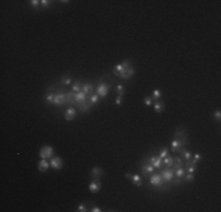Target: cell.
<instances>
[{"mask_svg": "<svg viewBox=\"0 0 221 212\" xmlns=\"http://www.w3.org/2000/svg\"><path fill=\"white\" fill-rule=\"evenodd\" d=\"M53 153H54V149L49 145H45L40 149V152H39V156L41 157V159H51L53 157Z\"/></svg>", "mask_w": 221, "mask_h": 212, "instance_id": "6da1fadb", "label": "cell"}, {"mask_svg": "<svg viewBox=\"0 0 221 212\" xmlns=\"http://www.w3.org/2000/svg\"><path fill=\"white\" fill-rule=\"evenodd\" d=\"M108 90H109V87H108L107 84H105L104 81H99L95 91H97V94H98L99 97L105 98V97L107 96V93H108Z\"/></svg>", "mask_w": 221, "mask_h": 212, "instance_id": "7a4b0ae2", "label": "cell"}, {"mask_svg": "<svg viewBox=\"0 0 221 212\" xmlns=\"http://www.w3.org/2000/svg\"><path fill=\"white\" fill-rule=\"evenodd\" d=\"M160 174H161V178H162L163 182L171 183L172 179H173V177H174V170H173L172 167H167L166 170H163Z\"/></svg>", "mask_w": 221, "mask_h": 212, "instance_id": "3957f363", "label": "cell"}, {"mask_svg": "<svg viewBox=\"0 0 221 212\" xmlns=\"http://www.w3.org/2000/svg\"><path fill=\"white\" fill-rule=\"evenodd\" d=\"M130 66H132V63H131L130 60H124L121 64H118V65L114 66V68H113V73H114L115 76L119 77V74L122 72V71H124L125 68H127V67H130Z\"/></svg>", "mask_w": 221, "mask_h": 212, "instance_id": "277c9868", "label": "cell"}, {"mask_svg": "<svg viewBox=\"0 0 221 212\" xmlns=\"http://www.w3.org/2000/svg\"><path fill=\"white\" fill-rule=\"evenodd\" d=\"M49 165L54 169V170H60L62 169L64 166V162L60 157H52L51 158V162H49Z\"/></svg>", "mask_w": 221, "mask_h": 212, "instance_id": "5b68a950", "label": "cell"}, {"mask_svg": "<svg viewBox=\"0 0 221 212\" xmlns=\"http://www.w3.org/2000/svg\"><path fill=\"white\" fill-rule=\"evenodd\" d=\"M67 103V93L64 92H59V93H55L54 97V105H62Z\"/></svg>", "mask_w": 221, "mask_h": 212, "instance_id": "8992f818", "label": "cell"}, {"mask_svg": "<svg viewBox=\"0 0 221 212\" xmlns=\"http://www.w3.org/2000/svg\"><path fill=\"white\" fill-rule=\"evenodd\" d=\"M134 67L133 66H130V67H127V68H125L122 72L119 74V77L120 78H122V79H131L132 77H133V74H134Z\"/></svg>", "mask_w": 221, "mask_h": 212, "instance_id": "52a82bcc", "label": "cell"}, {"mask_svg": "<svg viewBox=\"0 0 221 212\" xmlns=\"http://www.w3.org/2000/svg\"><path fill=\"white\" fill-rule=\"evenodd\" d=\"M185 145L183 143H181V141L179 140V139H176V138H174L173 140H172V144H171V150H172V152H180L181 150H182V146Z\"/></svg>", "mask_w": 221, "mask_h": 212, "instance_id": "ba28073f", "label": "cell"}, {"mask_svg": "<svg viewBox=\"0 0 221 212\" xmlns=\"http://www.w3.org/2000/svg\"><path fill=\"white\" fill-rule=\"evenodd\" d=\"M100 189H101V183H100L99 179H93V180L91 182V184L88 185V190L92 193H97Z\"/></svg>", "mask_w": 221, "mask_h": 212, "instance_id": "9c48e42d", "label": "cell"}, {"mask_svg": "<svg viewBox=\"0 0 221 212\" xmlns=\"http://www.w3.org/2000/svg\"><path fill=\"white\" fill-rule=\"evenodd\" d=\"M148 163L154 169H161V166H162V159L160 157H151L148 159Z\"/></svg>", "mask_w": 221, "mask_h": 212, "instance_id": "30bf717a", "label": "cell"}, {"mask_svg": "<svg viewBox=\"0 0 221 212\" xmlns=\"http://www.w3.org/2000/svg\"><path fill=\"white\" fill-rule=\"evenodd\" d=\"M87 100H88V98H87V96L82 92V90H81L80 92H77V93L74 94V101H75L77 104H79V105L84 104V103L87 101Z\"/></svg>", "mask_w": 221, "mask_h": 212, "instance_id": "8fae6325", "label": "cell"}, {"mask_svg": "<svg viewBox=\"0 0 221 212\" xmlns=\"http://www.w3.org/2000/svg\"><path fill=\"white\" fill-rule=\"evenodd\" d=\"M91 177L93 179H99L100 177H102L104 176V170L101 169V167H98V166H95V167H93L91 170Z\"/></svg>", "mask_w": 221, "mask_h": 212, "instance_id": "7c38bea8", "label": "cell"}, {"mask_svg": "<svg viewBox=\"0 0 221 212\" xmlns=\"http://www.w3.org/2000/svg\"><path fill=\"white\" fill-rule=\"evenodd\" d=\"M75 117H77V110L74 107H68L66 110V112H65V119L66 120L71 121L73 119H75Z\"/></svg>", "mask_w": 221, "mask_h": 212, "instance_id": "4fadbf2b", "label": "cell"}, {"mask_svg": "<svg viewBox=\"0 0 221 212\" xmlns=\"http://www.w3.org/2000/svg\"><path fill=\"white\" fill-rule=\"evenodd\" d=\"M141 170H142V174L145 176V177H148V174H151V173H153L154 172V167L151 165V164H141Z\"/></svg>", "mask_w": 221, "mask_h": 212, "instance_id": "5bb4252c", "label": "cell"}, {"mask_svg": "<svg viewBox=\"0 0 221 212\" xmlns=\"http://www.w3.org/2000/svg\"><path fill=\"white\" fill-rule=\"evenodd\" d=\"M162 180V178H161V174H158V173H154V174H152V177L150 178V183H151V185L152 186H154V187H156L159 184H160V182Z\"/></svg>", "mask_w": 221, "mask_h": 212, "instance_id": "9a60e30c", "label": "cell"}, {"mask_svg": "<svg viewBox=\"0 0 221 212\" xmlns=\"http://www.w3.org/2000/svg\"><path fill=\"white\" fill-rule=\"evenodd\" d=\"M49 166H51V165H49V163L47 162V159H41V160L38 163V170H39L40 172H46Z\"/></svg>", "mask_w": 221, "mask_h": 212, "instance_id": "2e32d148", "label": "cell"}, {"mask_svg": "<svg viewBox=\"0 0 221 212\" xmlns=\"http://www.w3.org/2000/svg\"><path fill=\"white\" fill-rule=\"evenodd\" d=\"M93 90H94V88H93V85L89 84V83H86V84H84V85H82V92H84L86 96L92 94Z\"/></svg>", "mask_w": 221, "mask_h": 212, "instance_id": "e0dca14e", "label": "cell"}, {"mask_svg": "<svg viewBox=\"0 0 221 212\" xmlns=\"http://www.w3.org/2000/svg\"><path fill=\"white\" fill-rule=\"evenodd\" d=\"M163 110H165V104H163V101L156 100V101L154 103V111H155L156 113H160V112H162Z\"/></svg>", "mask_w": 221, "mask_h": 212, "instance_id": "ac0fdd59", "label": "cell"}, {"mask_svg": "<svg viewBox=\"0 0 221 212\" xmlns=\"http://www.w3.org/2000/svg\"><path fill=\"white\" fill-rule=\"evenodd\" d=\"M132 183L135 185V186H141L142 185V182H141V176L139 174H133L132 178H131Z\"/></svg>", "mask_w": 221, "mask_h": 212, "instance_id": "d6986e66", "label": "cell"}, {"mask_svg": "<svg viewBox=\"0 0 221 212\" xmlns=\"http://www.w3.org/2000/svg\"><path fill=\"white\" fill-rule=\"evenodd\" d=\"M54 97H55V93L54 92H47L45 94V101L48 103V104H54Z\"/></svg>", "mask_w": 221, "mask_h": 212, "instance_id": "ffe728a7", "label": "cell"}, {"mask_svg": "<svg viewBox=\"0 0 221 212\" xmlns=\"http://www.w3.org/2000/svg\"><path fill=\"white\" fill-rule=\"evenodd\" d=\"M162 164L166 165L167 167H172V166H173V157H171V156L165 157V158L162 159Z\"/></svg>", "mask_w": 221, "mask_h": 212, "instance_id": "44dd1931", "label": "cell"}, {"mask_svg": "<svg viewBox=\"0 0 221 212\" xmlns=\"http://www.w3.org/2000/svg\"><path fill=\"white\" fill-rule=\"evenodd\" d=\"M174 176L176 177V178H182L183 176H185V169L183 167H178V169H175L174 170Z\"/></svg>", "mask_w": 221, "mask_h": 212, "instance_id": "7402d4cb", "label": "cell"}, {"mask_svg": "<svg viewBox=\"0 0 221 212\" xmlns=\"http://www.w3.org/2000/svg\"><path fill=\"white\" fill-rule=\"evenodd\" d=\"M81 90H82V84H81L79 80L73 84V86H72V91H73V92L77 93V92H80Z\"/></svg>", "mask_w": 221, "mask_h": 212, "instance_id": "603a6c76", "label": "cell"}, {"mask_svg": "<svg viewBox=\"0 0 221 212\" xmlns=\"http://www.w3.org/2000/svg\"><path fill=\"white\" fill-rule=\"evenodd\" d=\"M71 83H72L71 76H62V77H61V80H60V84H61V85L68 86V85H71Z\"/></svg>", "mask_w": 221, "mask_h": 212, "instance_id": "cb8c5ba5", "label": "cell"}, {"mask_svg": "<svg viewBox=\"0 0 221 212\" xmlns=\"http://www.w3.org/2000/svg\"><path fill=\"white\" fill-rule=\"evenodd\" d=\"M180 152H181V157H182L183 159H185L186 162H187V160H189V159H191V157H192V153H191L188 150H183V149H182Z\"/></svg>", "mask_w": 221, "mask_h": 212, "instance_id": "d4e9b609", "label": "cell"}, {"mask_svg": "<svg viewBox=\"0 0 221 212\" xmlns=\"http://www.w3.org/2000/svg\"><path fill=\"white\" fill-rule=\"evenodd\" d=\"M117 91H118V97H124V94H125V87H124V85H121V84L117 85Z\"/></svg>", "mask_w": 221, "mask_h": 212, "instance_id": "484cf974", "label": "cell"}, {"mask_svg": "<svg viewBox=\"0 0 221 212\" xmlns=\"http://www.w3.org/2000/svg\"><path fill=\"white\" fill-rule=\"evenodd\" d=\"M161 96H162V93H161V91H160V90H158V88L153 91V98H154L155 100H160Z\"/></svg>", "mask_w": 221, "mask_h": 212, "instance_id": "4316f807", "label": "cell"}, {"mask_svg": "<svg viewBox=\"0 0 221 212\" xmlns=\"http://www.w3.org/2000/svg\"><path fill=\"white\" fill-rule=\"evenodd\" d=\"M160 154H159V157L161 158V159H163L165 157H167L168 156V150H167V147H163V149H161V151L159 152Z\"/></svg>", "mask_w": 221, "mask_h": 212, "instance_id": "83f0119b", "label": "cell"}, {"mask_svg": "<svg viewBox=\"0 0 221 212\" xmlns=\"http://www.w3.org/2000/svg\"><path fill=\"white\" fill-rule=\"evenodd\" d=\"M98 100H99V96H98V94H92V97L89 98V101H91V104H92V105L97 104V103H98Z\"/></svg>", "mask_w": 221, "mask_h": 212, "instance_id": "f1b7e54d", "label": "cell"}, {"mask_svg": "<svg viewBox=\"0 0 221 212\" xmlns=\"http://www.w3.org/2000/svg\"><path fill=\"white\" fill-rule=\"evenodd\" d=\"M143 103H145L146 106H151V105L153 104V100H152L151 97H145V98H143Z\"/></svg>", "mask_w": 221, "mask_h": 212, "instance_id": "f546056e", "label": "cell"}, {"mask_svg": "<svg viewBox=\"0 0 221 212\" xmlns=\"http://www.w3.org/2000/svg\"><path fill=\"white\" fill-rule=\"evenodd\" d=\"M77 211H78V212H86V211H88V210H87V206H86L85 204H80V205L78 206Z\"/></svg>", "mask_w": 221, "mask_h": 212, "instance_id": "4dcf8cb0", "label": "cell"}, {"mask_svg": "<svg viewBox=\"0 0 221 212\" xmlns=\"http://www.w3.org/2000/svg\"><path fill=\"white\" fill-rule=\"evenodd\" d=\"M51 3H52V1H49V0H41V1H40V5L45 8V7H48V6L51 5Z\"/></svg>", "mask_w": 221, "mask_h": 212, "instance_id": "1f68e13d", "label": "cell"}, {"mask_svg": "<svg viewBox=\"0 0 221 212\" xmlns=\"http://www.w3.org/2000/svg\"><path fill=\"white\" fill-rule=\"evenodd\" d=\"M30 4H31L32 7H38L40 5V1H39V0H31Z\"/></svg>", "mask_w": 221, "mask_h": 212, "instance_id": "d6a6232c", "label": "cell"}, {"mask_svg": "<svg viewBox=\"0 0 221 212\" xmlns=\"http://www.w3.org/2000/svg\"><path fill=\"white\" fill-rule=\"evenodd\" d=\"M213 116H214V118H215L216 120H220V119H221V111H220V110H218V111H215Z\"/></svg>", "mask_w": 221, "mask_h": 212, "instance_id": "836d02e7", "label": "cell"}, {"mask_svg": "<svg viewBox=\"0 0 221 212\" xmlns=\"http://www.w3.org/2000/svg\"><path fill=\"white\" fill-rule=\"evenodd\" d=\"M193 179H194V174L193 173H188L186 176V182H192Z\"/></svg>", "mask_w": 221, "mask_h": 212, "instance_id": "e575fe53", "label": "cell"}, {"mask_svg": "<svg viewBox=\"0 0 221 212\" xmlns=\"http://www.w3.org/2000/svg\"><path fill=\"white\" fill-rule=\"evenodd\" d=\"M89 211H92V212H101L102 210H101V209H100L99 206H92Z\"/></svg>", "mask_w": 221, "mask_h": 212, "instance_id": "d590c367", "label": "cell"}, {"mask_svg": "<svg viewBox=\"0 0 221 212\" xmlns=\"http://www.w3.org/2000/svg\"><path fill=\"white\" fill-rule=\"evenodd\" d=\"M200 159H201V156H200V153H195V156H194V163H198L199 160H200Z\"/></svg>", "mask_w": 221, "mask_h": 212, "instance_id": "8d00e7d4", "label": "cell"}, {"mask_svg": "<svg viewBox=\"0 0 221 212\" xmlns=\"http://www.w3.org/2000/svg\"><path fill=\"white\" fill-rule=\"evenodd\" d=\"M115 104L119 106V105H121L122 104V97H118L117 98V100H115Z\"/></svg>", "mask_w": 221, "mask_h": 212, "instance_id": "74e56055", "label": "cell"}, {"mask_svg": "<svg viewBox=\"0 0 221 212\" xmlns=\"http://www.w3.org/2000/svg\"><path fill=\"white\" fill-rule=\"evenodd\" d=\"M125 177H126L127 179H131V178H132V174H131V173H125Z\"/></svg>", "mask_w": 221, "mask_h": 212, "instance_id": "f35d334b", "label": "cell"}]
</instances>
